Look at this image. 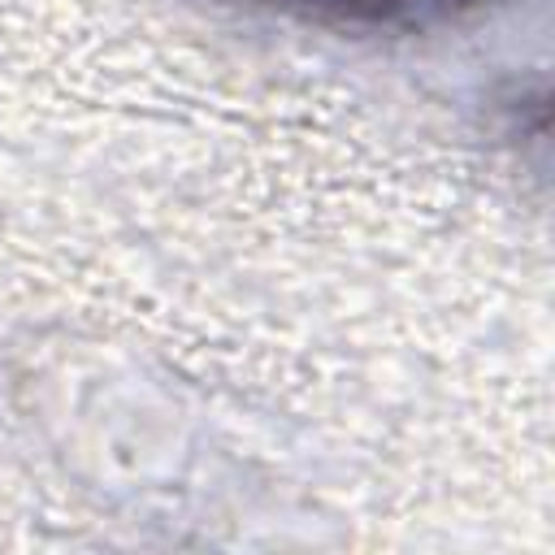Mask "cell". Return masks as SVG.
<instances>
[{
	"label": "cell",
	"mask_w": 555,
	"mask_h": 555,
	"mask_svg": "<svg viewBox=\"0 0 555 555\" xmlns=\"http://www.w3.org/2000/svg\"><path fill=\"white\" fill-rule=\"evenodd\" d=\"M247 13L364 39H416L455 30L477 17L490 0H230Z\"/></svg>",
	"instance_id": "1"
}]
</instances>
